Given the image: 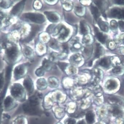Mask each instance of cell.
<instances>
[{
    "instance_id": "1",
    "label": "cell",
    "mask_w": 124,
    "mask_h": 124,
    "mask_svg": "<svg viewBox=\"0 0 124 124\" xmlns=\"http://www.w3.org/2000/svg\"><path fill=\"white\" fill-rule=\"evenodd\" d=\"M2 47L5 49L4 60L9 65L15 64L21 58V53L19 46L12 42L3 43Z\"/></svg>"
},
{
    "instance_id": "2",
    "label": "cell",
    "mask_w": 124,
    "mask_h": 124,
    "mask_svg": "<svg viewBox=\"0 0 124 124\" xmlns=\"http://www.w3.org/2000/svg\"><path fill=\"white\" fill-rule=\"evenodd\" d=\"M13 66L9 65L6 68L5 74V85L1 92H0V124H1L3 114V105L4 100L6 96L7 92L9 88L12 75Z\"/></svg>"
},
{
    "instance_id": "3",
    "label": "cell",
    "mask_w": 124,
    "mask_h": 124,
    "mask_svg": "<svg viewBox=\"0 0 124 124\" xmlns=\"http://www.w3.org/2000/svg\"><path fill=\"white\" fill-rule=\"evenodd\" d=\"M10 95L17 101L24 102L26 100V93L23 86L17 83L11 85L9 89Z\"/></svg>"
},
{
    "instance_id": "4",
    "label": "cell",
    "mask_w": 124,
    "mask_h": 124,
    "mask_svg": "<svg viewBox=\"0 0 124 124\" xmlns=\"http://www.w3.org/2000/svg\"><path fill=\"white\" fill-rule=\"evenodd\" d=\"M29 65L28 63L22 64L15 68L13 73V78L15 80H18L25 76Z\"/></svg>"
},
{
    "instance_id": "5",
    "label": "cell",
    "mask_w": 124,
    "mask_h": 124,
    "mask_svg": "<svg viewBox=\"0 0 124 124\" xmlns=\"http://www.w3.org/2000/svg\"><path fill=\"white\" fill-rule=\"evenodd\" d=\"M18 106L17 101L10 95L6 97L3 103V111L9 112L16 108Z\"/></svg>"
},
{
    "instance_id": "6",
    "label": "cell",
    "mask_w": 124,
    "mask_h": 124,
    "mask_svg": "<svg viewBox=\"0 0 124 124\" xmlns=\"http://www.w3.org/2000/svg\"><path fill=\"white\" fill-rule=\"evenodd\" d=\"M24 19L29 20L32 22L37 23H41L45 21V17L43 15L38 13H26L22 15Z\"/></svg>"
},
{
    "instance_id": "7",
    "label": "cell",
    "mask_w": 124,
    "mask_h": 124,
    "mask_svg": "<svg viewBox=\"0 0 124 124\" xmlns=\"http://www.w3.org/2000/svg\"><path fill=\"white\" fill-rule=\"evenodd\" d=\"M25 4V1L23 0L15 5L10 11L11 15L14 16H19L24 8Z\"/></svg>"
},
{
    "instance_id": "8",
    "label": "cell",
    "mask_w": 124,
    "mask_h": 124,
    "mask_svg": "<svg viewBox=\"0 0 124 124\" xmlns=\"http://www.w3.org/2000/svg\"><path fill=\"white\" fill-rule=\"evenodd\" d=\"M23 87L28 95H31L34 89L33 83L32 79L29 77H27L23 81Z\"/></svg>"
},
{
    "instance_id": "9",
    "label": "cell",
    "mask_w": 124,
    "mask_h": 124,
    "mask_svg": "<svg viewBox=\"0 0 124 124\" xmlns=\"http://www.w3.org/2000/svg\"><path fill=\"white\" fill-rule=\"evenodd\" d=\"M108 101L112 104L124 106V101L120 98L115 96H110L108 98Z\"/></svg>"
},
{
    "instance_id": "10",
    "label": "cell",
    "mask_w": 124,
    "mask_h": 124,
    "mask_svg": "<svg viewBox=\"0 0 124 124\" xmlns=\"http://www.w3.org/2000/svg\"><path fill=\"white\" fill-rule=\"evenodd\" d=\"M111 17L117 18H122V10L118 8H114L110 11Z\"/></svg>"
},
{
    "instance_id": "11",
    "label": "cell",
    "mask_w": 124,
    "mask_h": 124,
    "mask_svg": "<svg viewBox=\"0 0 124 124\" xmlns=\"http://www.w3.org/2000/svg\"><path fill=\"white\" fill-rule=\"evenodd\" d=\"M11 124H28L27 119L24 116H18L12 121Z\"/></svg>"
},
{
    "instance_id": "12",
    "label": "cell",
    "mask_w": 124,
    "mask_h": 124,
    "mask_svg": "<svg viewBox=\"0 0 124 124\" xmlns=\"http://www.w3.org/2000/svg\"><path fill=\"white\" fill-rule=\"evenodd\" d=\"M45 15L47 16V18L50 21L53 23L57 22L59 20V17L55 13L51 12L46 11L44 13Z\"/></svg>"
},
{
    "instance_id": "13",
    "label": "cell",
    "mask_w": 124,
    "mask_h": 124,
    "mask_svg": "<svg viewBox=\"0 0 124 124\" xmlns=\"http://www.w3.org/2000/svg\"><path fill=\"white\" fill-rule=\"evenodd\" d=\"M109 111L115 116L119 117L122 116V111L117 106H114L111 107L110 108Z\"/></svg>"
},
{
    "instance_id": "14",
    "label": "cell",
    "mask_w": 124,
    "mask_h": 124,
    "mask_svg": "<svg viewBox=\"0 0 124 124\" xmlns=\"http://www.w3.org/2000/svg\"><path fill=\"white\" fill-rule=\"evenodd\" d=\"M47 83L43 79H40L37 81V87L40 90L45 89L47 87Z\"/></svg>"
},
{
    "instance_id": "15",
    "label": "cell",
    "mask_w": 124,
    "mask_h": 124,
    "mask_svg": "<svg viewBox=\"0 0 124 124\" xmlns=\"http://www.w3.org/2000/svg\"><path fill=\"white\" fill-rule=\"evenodd\" d=\"M13 2L11 0H0V8L7 9L12 6Z\"/></svg>"
},
{
    "instance_id": "16",
    "label": "cell",
    "mask_w": 124,
    "mask_h": 124,
    "mask_svg": "<svg viewBox=\"0 0 124 124\" xmlns=\"http://www.w3.org/2000/svg\"><path fill=\"white\" fill-rule=\"evenodd\" d=\"M23 53L26 57L31 59L32 56V50L30 47L26 46L23 49Z\"/></svg>"
},
{
    "instance_id": "17",
    "label": "cell",
    "mask_w": 124,
    "mask_h": 124,
    "mask_svg": "<svg viewBox=\"0 0 124 124\" xmlns=\"http://www.w3.org/2000/svg\"><path fill=\"white\" fill-rule=\"evenodd\" d=\"M117 84L116 82L114 80H109L106 84V87L109 90H113L116 87Z\"/></svg>"
},
{
    "instance_id": "18",
    "label": "cell",
    "mask_w": 124,
    "mask_h": 124,
    "mask_svg": "<svg viewBox=\"0 0 124 124\" xmlns=\"http://www.w3.org/2000/svg\"><path fill=\"white\" fill-rule=\"evenodd\" d=\"M86 120L89 124H92L94 122V114L89 111L86 115Z\"/></svg>"
},
{
    "instance_id": "19",
    "label": "cell",
    "mask_w": 124,
    "mask_h": 124,
    "mask_svg": "<svg viewBox=\"0 0 124 124\" xmlns=\"http://www.w3.org/2000/svg\"><path fill=\"white\" fill-rule=\"evenodd\" d=\"M98 23L102 30L105 32H107L108 31V27L107 23L102 21L101 19H100L98 20Z\"/></svg>"
},
{
    "instance_id": "20",
    "label": "cell",
    "mask_w": 124,
    "mask_h": 124,
    "mask_svg": "<svg viewBox=\"0 0 124 124\" xmlns=\"http://www.w3.org/2000/svg\"><path fill=\"white\" fill-rule=\"evenodd\" d=\"M97 28H95V31H96V35L97 38L98 40L101 42V43H104L105 41V37L100 32L98 31H97Z\"/></svg>"
},
{
    "instance_id": "21",
    "label": "cell",
    "mask_w": 124,
    "mask_h": 124,
    "mask_svg": "<svg viewBox=\"0 0 124 124\" xmlns=\"http://www.w3.org/2000/svg\"><path fill=\"white\" fill-rule=\"evenodd\" d=\"M59 32L60 33V37L62 39H64L68 35L69 31L64 27H62Z\"/></svg>"
},
{
    "instance_id": "22",
    "label": "cell",
    "mask_w": 124,
    "mask_h": 124,
    "mask_svg": "<svg viewBox=\"0 0 124 124\" xmlns=\"http://www.w3.org/2000/svg\"><path fill=\"white\" fill-rule=\"evenodd\" d=\"M5 83V74L4 72H0V92L3 89Z\"/></svg>"
},
{
    "instance_id": "23",
    "label": "cell",
    "mask_w": 124,
    "mask_h": 124,
    "mask_svg": "<svg viewBox=\"0 0 124 124\" xmlns=\"http://www.w3.org/2000/svg\"><path fill=\"white\" fill-rule=\"evenodd\" d=\"M91 10L92 14L93 15L94 17L95 20H97L100 16L98 9L95 6H92L91 8Z\"/></svg>"
},
{
    "instance_id": "24",
    "label": "cell",
    "mask_w": 124,
    "mask_h": 124,
    "mask_svg": "<svg viewBox=\"0 0 124 124\" xmlns=\"http://www.w3.org/2000/svg\"><path fill=\"white\" fill-rule=\"evenodd\" d=\"M4 19L3 23H4V26L5 27L10 25L11 24H12L15 21V19L11 17H7L5 18Z\"/></svg>"
},
{
    "instance_id": "25",
    "label": "cell",
    "mask_w": 124,
    "mask_h": 124,
    "mask_svg": "<svg viewBox=\"0 0 124 124\" xmlns=\"http://www.w3.org/2000/svg\"><path fill=\"white\" fill-rule=\"evenodd\" d=\"M110 62L109 60L107 58H104L101 59L100 61L99 64L102 67L105 68H108Z\"/></svg>"
},
{
    "instance_id": "26",
    "label": "cell",
    "mask_w": 124,
    "mask_h": 124,
    "mask_svg": "<svg viewBox=\"0 0 124 124\" xmlns=\"http://www.w3.org/2000/svg\"><path fill=\"white\" fill-rule=\"evenodd\" d=\"M49 83L51 87H55L58 86V80L55 78H51L49 79Z\"/></svg>"
},
{
    "instance_id": "27",
    "label": "cell",
    "mask_w": 124,
    "mask_h": 124,
    "mask_svg": "<svg viewBox=\"0 0 124 124\" xmlns=\"http://www.w3.org/2000/svg\"><path fill=\"white\" fill-rule=\"evenodd\" d=\"M102 53V47L99 44H97L95 52V57L98 58Z\"/></svg>"
},
{
    "instance_id": "28",
    "label": "cell",
    "mask_w": 124,
    "mask_h": 124,
    "mask_svg": "<svg viewBox=\"0 0 124 124\" xmlns=\"http://www.w3.org/2000/svg\"><path fill=\"white\" fill-rule=\"evenodd\" d=\"M44 70H49L51 68V64L50 62L47 60L46 59H45L43 61V67H42Z\"/></svg>"
},
{
    "instance_id": "29",
    "label": "cell",
    "mask_w": 124,
    "mask_h": 124,
    "mask_svg": "<svg viewBox=\"0 0 124 124\" xmlns=\"http://www.w3.org/2000/svg\"><path fill=\"white\" fill-rule=\"evenodd\" d=\"M80 32L82 34H85L87 33V31L85 27V24L82 22H80Z\"/></svg>"
},
{
    "instance_id": "30",
    "label": "cell",
    "mask_w": 124,
    "mask_h": 124,
    "mask_svg": "<svg viewBox=\"0 0 124 124\" xmlns=\"http://www.w3.org/2000/svg\"><path fill=\"white\" fill-rule=\"evenodd\" d=\"M36 74L38 77L43 76L44 74V69L42 67L38 69L36 71Z\"/></svg>"
},
{
    "instance_id": "31",
    "label": "cell",
    "mask_w": 124,
    "mask_h": 124,
    "mask_svg": "<svg viewBox=\"0 0 124 124\" xmlns=\"http://www.w3.org/2000/svg\"><path fill=\"white\" fill-rule=\"evenodd\" d=\"M67 65L68 64L67 63H64V62H58V65L61 68V70L63 71L66 68Z\"/></svg>"
},
{
    "instance_id": "32",
    "label": "cell",
    "mask_w": 124,
    "mask_h": 124,
    "mask_svg": "<svg viewBox=\"0 0 124 124\" xmlns=\"http://www.w3.org/2000/svg\"><path fill=\"white\" fill-rule=\"evenodd\" d=\"M110 25L114 29H116L117 28V24L116 21L115 20L111 21L110 22Z\"/></svg>"
},
{
    "instance_id": "33",
    "label": "cell",
    "mask_w": 124,
    "mask_h": 124,
    "mask_svg": "<svg viewBox=\"0 0 124 124\" xmlns=\"http://www.w3.org/2000/svg\"><path fill=\"white\" fill-rule=\"evenodd\" d=\"M120 29L122 32H124V22L119 21L118 23Z\"/></svg>"
},
{
    "instance_id": "34",
    "label": "cell",
    "mask_w": 124,
    "mask_h": 124,
    "mask_svg": "<svg viewBox=\"0 0 124 124\" xmlns=\"http://www.w3.org/2000/svg\"><path fill=\"white\" fill-rule=\"evenodd\" d=\"M119 93L120 94L123 95H124V80H123L122 82V84L121 85V88Z\"/></svg>"
},
{
    "instance_id": "35",
    "label": "cell",
    "mask_w": 124,
    "mask_h": 124,
    "mask_svg": "<svg viewBox=\"0 0 124 124\" xmlns=\"http://www.w3.org/2000/svg\"><path fill=\"white\" fill-rule=\"evenodd\" d=\"M121 70L122 69L120 67H116L112 70V72L114 73L117 74V73H119L121 72Z\"/></svg>"
},
{
    "instance_id": "36",
    "label": "cell",
    "mask_w": 124,
    "mask_h": 124,
    "mask_svg": "<svg viewBox=\"0 0 124 124\" xmlns=\"http://www.w3.org/2000/svg\"><path fill=\"white\" fill-rule=\"evenodd\" d=\"M50 46L53 48H58V47L57 45V43L55 40H53L50 43Z\"/></svg>"
},
{
    "instance_id": "37",
    "label": "cell",
    "mask_w": 124,
    "mask_h": 124,
    "mask_svg": "<svg viewBox=\"0 0 124 124\" xmlns=\"http://www.w3.org/2000/svg\"><path fill=\"white\" fill-rule=\"evenodd\" d=\"M76 121L72 119H69L65 121V124H75Z\"/></svg>"
},
{
    "instance_id": "38",
    "label": "cell",
    "mask_w": 124,
    "mask_h": 124,
    "mask_svg": "<svg viewBox=\"0 0 124 124\" xmlns=\"http://www.w3.org/2000/svg\"><path fill=\"white\" fill-rule=\"evenodd\" d=\"M96 5L98 6L99 8H101L102 5V2L100 0H96L94 1Z\"/></svg>"
},
{
    "instance_id": "39",
    "label": "cell",
    "mask_w": 124,
    "mask_h": 124,
    "mask_svg": "<svg viewBox=\"0 0 124 124\" xmlns=\"http://www.w3.org/2000/svg\"><path fill=\"white\" fill-rule=\"evenodd\" d=\"M5 13L3 12L2 11L0 10V19H4L5 18Z\"/></svg>"
},
{
    "instance_id": "40",
    "label": "cell",
    "mask_w": 124,
    "mask_h": 124,
    "mask_svg": "<svg viewBox=\"0 0 124 124\" xmlns=\"http://www.w3.org/2000/svg\"><path fill=\"white\" fill-rule=\"evenodd\" d=\"M115 3L119 5H124V0H115Z\"/></svg>"
},
{
    "instance_id": "41",
    "label": "cell",
    "mask_w": 124,
    "mask_h": 124,
    "mask_svg": "<svg viewBox=\"0 0 124 124\" xmlns=\"http://www.w3.org/2000/svg\"><path fill=\"white\" fill-rule=\"evenodd\" d=\"M121 63L123 65H124V57H122L120 58Z\"/></svg>"
},
{
    "instance_id": "42",
    "label": "cell",
    "mask_w": 124,
    "mask_h": 124,
    "mask_svg": "<svg viewBox=\"0 0 124 124\" xmlns=\"http://www.w3.org/2000/svg\"><path fill=\"white\" fill-rule=\"evenodd\" d=\"M122 18L124 19V9L122 10Z\"/></svg>"
},
{
    "instance_id": "43",
    "label": "cell",
    "mask_w": 124,
    "mask_h": 124,
    "mask_svg": "<svg viewBox=\"0 0 124 124\" xmlns=\"http://www.w3.org/2000/svg\"><path fill=\"white\" fill-rule=\"evenodd\" d=\"M2 23L1 22V21L0 20V31L1 30L2 27Z\"/></svg>"
},
{
    "instance_id": "44",
    "label": "cell",
    "mask_w": 124,
    "mask_h": 124,
    "mask_svg": "<svg viewBox=\"0 0 124 124\" xmlns=\"http://www.w3.org/2000/svg\"><path fill=\"white\" fill-rule=\"evenodd\" d=\"M78 124H84V123L83 121H81L78 123Z\"/></svg>"
},
{
    "instance_id": "45",
    "label": "cell",
    "mask_w": 124,
    "mask_h": 124,
    "mask_svg": "<svg viewBox=\"0 0 124 124\" xmlns=\"http://www.w3.org/2000/svg\"><path fill=\"white\" fill-rule=\"evenodd\" d=\"M1 50H2V48H1V46H0V52H1Z\"/></svg>"
}]
</instances>
